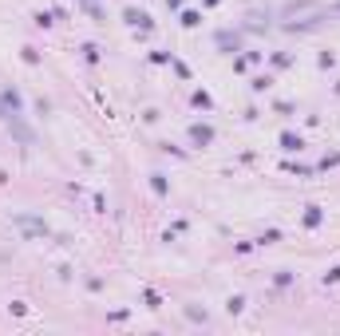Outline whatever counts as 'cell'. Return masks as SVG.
Returning a JSON list of instances; mask_svg holds the SVG:
<instances>
[{"instance_id":"cell-1","label":"cell","mask_w":340,"mask_h":336,"mask_svg":"<svg viewBox=\"0 0 340 336\" xmlns=\"http://www.w3.org/2000/svg\"><path fill=\"white\" fill-rule=\"evenodd\" d=\"M16 226L24 229V233H48L44 222H36V218H16Z\"/></svg>"},{"instance_id":"cell-2","label":"cell","mask_w":340,"mask_h":336,"mask_svg":"<svg viewBox=\"0 0 340 336\" xmlns=\"http://www.w3.org/2000/svg\"><path fill=\"white\" fill-rule=\"evenodd\" d=\"M190 138H194V142H210L214 131H210V127H190Z\"/></svg>"},{"instance_id":"cell-3","label":"cell","mask_w":340,"mask_h":336,"mask_svg":"<svg viewBox=\"0 0 340 336\" xmlns=\"http://www.w3.org/2000/svg\"><path fill=\"white\" fill-rule=\"evenodd\" d=\"M166 4H178V0H166Z\"/></svg>"}]
</instances>
